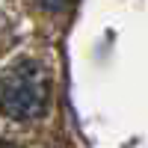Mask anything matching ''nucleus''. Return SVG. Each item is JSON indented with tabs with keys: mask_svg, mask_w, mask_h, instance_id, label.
<instances>
[{
	"mask_svg": "<svg viewBox=\"0 0 148 148\" xmlns=\"http://www.w3.org/2000/svg\"><path fill=\"white\" fill-rule=\"evenodd\" d=\"M39 6L47 9V12H62V9L71 6V0H39Z\"/></svg>",
	"mask_w": 148,
	"mask_h": 148,
	"instance_id": "obj_2",
	"label": "nucleus"
},
{
	"mask_svg": "<svg viewBox=\"0 0 148 148\" xmlns=\"http://www.w3.org/2000/svg\"><path fill=\"white\" fill-rule=\"evenodd\" d=\"M51 104V77L36 59H18L0 77V110L15 121L39 119Z\"/></svg>",
	"mask_w": 148,
	"mask_h": 148,
	"instance_id": "obj_1",
	"label": "nucleus"
},
{
	"mask_svg": "<svg viewBox=\"0 0 148 148\" xmlns=\"http://www.w3.org/2000/svg\"><path fill=\"white\" fill-rule=\"evenodd\" d=\"M0 148H9V145H6V142H3V139H0Z\"/></svg>",
	"mask_w": 148,
	"mask_h": 148,
	"instance_id": "obj_3",
	"label": "nucleus"
}]
</instances>
